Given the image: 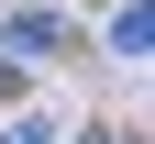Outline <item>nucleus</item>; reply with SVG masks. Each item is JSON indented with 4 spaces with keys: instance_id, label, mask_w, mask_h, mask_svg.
Wrapping results in <instances>:
<instances>
[{
    "instance_id": "4",
    "label": "nucleus",
    "mask_w": 155,
    "mask_h": 144,
    "mask_svg": "<svg viewBox=\"0 0 155 144\" xmlns=\"http://www.w3.org/2000/svg\"><path fill=\"white\" fill-rule=\"evenodd\" d=\"M11 78H22V67H11V55H0V89H11Z\"/></svg>"
},
{
    "instance_id": "3",
    "label": "nucleus",
    "mask_w": 155,
    "mask_h": 144,
    "mask_svg": "<svg viewBox=\"0 0 155 144\" xmlns=\"http://www.w3.org/2000/svg\"><path fill=\"white\" fill-rule=\"evenodd\" d=\"M0 144H55V122H0Z\"/></svg>"
},
{
    "instance_id": "2",
    "label": "nucleus",
    "mask_w": 155,
    "mask_h": 144,
    "mask_svg": "<svg viewBox=\"0 0 155 144\" xmlns=\"http://www.w3.org/2000/svg\"><path fill=\"white\" fill-rule=\"evenodd\" d=\"M111 55H155V11H144V0H133L122 22H111Z\"/></svg>"
},
{
    "instance_id": "5",
    "label": "nucleus",
    "mask_w": 155,
    "mask_h": 144,
    "mask_svg": "<svg viewBox=\"0 0 155 144\" xmlns=\"http://www.w3.org/2000/svg\"><path fill=\"white\" fill-rule=\"evenodd\" d=\"M89 144H133V133H89Z\"/></svg>"
},
{
    "instance_id": "1",
    "label": "nucleus",
    "mask_w": 155,
    "mask_h": 144,
    "mask_svg": "<svg viewBox=\"0 0 155 144\" xmlns=\"http://www.w3.org/2000/svg\"><path fill=\"white\" fill-rule=\"evenodd\" d=\"M55 45H67V33H55V11H11V22H0V55H11V67H45Z\"/></svg>"
}]
</instances>
